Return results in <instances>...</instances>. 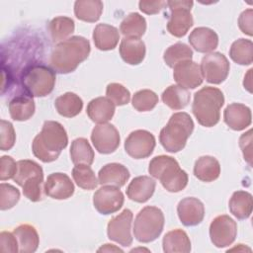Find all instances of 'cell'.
Instances as JSON below:
<instances>
[{"label": "cell", "mask_w": 253, "mask_h": 253, "mask_svg": "<svg viewBox=\"0 0 253 253\" xmlns=\"http://www.w3.org/2000/svg\"><path fill=\"white\" fill-rule=\"evenodd\" d=\"M158 103V96L149 89H142L134 93L131 104L138 112H148L155 108Z\"/></svg>", "instance_id": "ab89813d"}, {"label": "cell", "mask_w": 253, "mask_h": 253, "mask_svg": "<svg viewBox=\"0 0 253 253\" xmlns=\"http://www.w3.org/2000/svg\"><path fill=\"white\" fill-rule=\"evenodd\" d=\"M230 58L240 65H249L253 61V43L250 40L239 39L232 42L229 49Z\"/></svg>", "instance_id": "8d00e7d4"}, {"label": "cell", "mask_w": 253, "mask_h": 253, "mask_svg": "<svg viewBox=\"0 0 253 253\" xmlns=\"http://www.w3.org/2000/svg\"><path fill=\"white\" fill-rule=\"evenodd\" d=\"M220 164L216 158L210 155L199 157L194 165V175L203 182H212L219 177Z\"/></svg>", "instance_id": "484cf974"}, {"label": "cell", "mask_w": 253, "mask_h": 253, "mask_svg": "<svg viewBox=\"0 0 253 253\" xmlns=\"http://www.w3.org/2000/svg\"><path fill=\"white\" fill-rule=\"evenodd\" d=\"M74 21L65 16H58L53 18L48 25V31L53 42H63L68 39L74 32Z\"/></svg>", "instance_id": "d590c367"}, {"label": "cell", "mask_w": 253, "mask_h": 253, "mask_svg": "<svg viewBox=\"0 0 253 253\" xmlns=\"http://www.w3.org/2000/svg\"><path fill=\"white\" fill-rule=\"evenodd\" d=\"M16 141V133L13 125L5 120H1L0 126V149L10 150Z\"/></svg>", "instance_id": "7bdbcfd3"}, {"label": "cell", "mask_w": 253, "mask_h": 253, "mask_svg": "<svg viewBox=\"0 0 253 253\" xmlns=\"http://www.w3.org/2000/svg\"><path fill=\"white\" fill-rule=\"evenodd\" d=\"M146 31V21L138 13L128 14L120 25V32L125 38H137L139 39Z\"/></svg>", "instance_id": "e575fe53"}, {"label": "cell", "mask_w": 253, "mask_h": 253, "mask_svg": "<svg viewBox=\"0 0 253 253\" xmlns=\"http://www.w3.org/2000/svg\"><path fill=\"white\" fill-rule=\"evenodd\" d=\"M20 200L19 190L11 184L1 183L0 185V209L6 211L12 209Z\"/></svg>", "instance_id": "60d3db41"}, {"label": "cell", "mask_w": 253, "mask_h": 253, "mask_svg": "<svg viewBox=\"0 0 253 253\" xmlns=\"http://www.w3.org/2000/svg\"><path fill=\"white\" fill-rule=\"evenodd\" d=\"M237 235V224L227 214H221L212 219L210 225V237L217 248L231 245Z\"/></svg>", "instance_id": "8fae6325"}, {"label": "cell", "mask_w": 253, "mask_h": 253, "mask_svg": "<svg viewBox=\"0 0 253 253\" xmlns=\"http://www.w3.org/2000/svg\"><path fill=\"white\" fill-rule=\"evenodd\" d=\"M106 95L115 106L126 105L130 100L129 91L120 83H110L106 88Z\"/></svg>", "instance_id": "b9f144b4"}, {"label": "cell", "mask_w": 253, "mask_h": 253, "mask_svg": "<svg viewBox=\"0 0 253 253\" xmlns=\"http://www.w3.org/2000/svg\"><path fill=\"white\" fill-rule=\"evenodd\" d=\"M148 172L171 193L182 191L188 184V174L180 168L179 163L172 156H155L149 162Z\"/></svg>", "instance_id": "277c9868"}, {"label": "cell", "mask_w": 253, "mask_h": 253, "mask_svg": "<svg viewBox=\"0 0 253 253\" xmlns=\"http://www.w3.org/2000/svg\"><path fill=\"white\" fill-rule=\"evenodd\" d=\"M20 82L31 97H44L54 88L55 72L44 64H32L22 71Z\"/></svg>", "instance_id": "8992f818"}, {"label": "cell", "mask_w": 253, "mask_h": 253, "mask_svg": "<svg viewBox=\"0 0 253 253\" xmlns=\"http://www.w3.org/2000/svg\"><path fill=\"white\" fill-rule=\"evenodd\" d=\"M0 250L2 252L16 253L19 251V245L14 233L2 231L0 233Z\"/></svg>", "instance_id": "f6af8a7d"}, {"label": "cell", "mask_w": 253, "mask_h": 253, "mask_svg": "<svg viewBox=\"0 0 253 253\" xmlns=\"http://www.w3.org/2000/svg\"><path fill=\"white\" fill-rule=\"evenodd\" d=\"M101 251H120V252H123V250L119 247H116L115 245L113 244H105L104 246H102L101 248L98 249V252H101Z\"/></svg>", "instance_id": "f907efd6"}, {"label": "cell", "mask_w": 253, "mask_h": 253, "mask_svg": "<svg viewBox=\"0 0 253 253\" xmlns=\"http://www.w3.org/2000/svg\"><path fill=\"white\" fill-rule=\"evenodd\" d=\"M103 7V2L99 0H77L74 3V14L81 21L94 23L100 19Z\"/></svg>", "instance_id": "4dcf8cb0"}, {"label": "cell", "mask_w": 253, "mask_h": 253, "mask_svg": "<svg viewBox=\"0 0 253 253\" xmlns=\"http://www.w3.org/2000/svg\"><path fill=\"white\" fill-rule=\"evenodd\" d=\"M133 214L130 210L126 209L118 215L111 218L107 225V234L109 239L119 243L122 246H129L132 243L131 221Z\"/></svg>", "instance_id": "4fadbf2b"}, {"label": "cell", "mask_w": 253, "mask_h": 253, "mask_svg": "<svg viewBox=\"0 0 253 253\" xmlns=\"http://www.w3.org/2000/svg\"><path fill=\"white\" fill-rule=\"evenodd\" d=\"M167 3L165 1H139V10L147 15H154L159 13Z\"/></svg>", "instance_id": "c3c4849f"}, {"label": "cell", "mask_w": 253, "mask_h": 253, "mask_svg": "<svg viewBox=\"0 0 253 253\" xmlns=\"http://www.w3.org/2000/svg\"><path fill=\"white\" fill-rule=\"evenodd\" d=\"M93 41L100 50L114 49L120 41L119 30L108 24H98L93 31Z\"/></svg>", "instance_id": "d4e9b609"}, {"label": "cell", "mask_w": 253, "mask_h": 253, "mask_svg": "<svg viewBox=\"0 0 253 253\" xmlns=\"http://www.w3.org/2000/svg\"><path fill=\"white\" fill-rule=\"evenodd\" d=\"M201 71L203 78L209 83L220 84L228 76L230 65L229 61L221 52H210L202 58Z\"/></svg>", "instance_id": "30bf717a"}, {"label": "cell", "mask_w": 253, "mask_h": 253, "mask_svg": "<svg viewBox=\"0 0 253 253\" xmlns=\"http://www.w3.org/2000/svg\"><path fill=\"white\" fill-rule=\"evenodd\" d=\"M239 146L242 150L244 160L247 161V163L251 166V159H252V154H251V149H252V129H249L245 133L241 134L239 138Z\"/></svg>", "instance_id": "bcb514c9"}, {"label": "cell", "mask_w": 253, "mask_h": 253, "mask_svg": "<svg viewBox=\"0 0 253 253\" xmlns=\"http://www.w3.org/2000/svg\"><path fill=\"white\" fill-rule=\"evenodd\" d=\"M228 208L230 212L238 219H246L252 213V195L246 191H235L229 199Z\"/></svg>", "instance_id": "f546056e"}, {"label": "cell", "mask_w": 253, "mask_h": 253, "mask_svg": "<svg viewBox=\"0 0 253 253\" xmlns=\"http://www.w3.org/2000/svg\"><path fill=\"white\" fill-rule=\"evenodd\" d=\"M252 23H253V10L247 9L243 11L238 18V26L241 32L251 37L253 35Z\"/></svg>", "instance_id": "7dc6e473"}, {"label": "cell", "mask_w": 253, "mask_h": 253, "mask_svg": "<svg viewBox=\"0 0 253 253\" xmlns=\"http://www.w3.org/2000/svg\"><path fill=\"white\" fill-rule=\"evenodd\" d=\"M125 197L120 188L104 185L93 196V205L101 214H111L118 211L124 205Z\"/></svg>", "instance_id": "5bb4252c"}, {"label": "cell", "mask_w": 253, "mask_h": 253, "mask_svg": "<svg viewBox=\"0 0 253 253\" xmlns=\"http://www.w3.org/2000/svg\"><path fill=\"white\" fill-rule=\"evenodd\" d=\"M74 184L65 173H51L47 176L43 186L44 194L55 200H65L74 193Z\"/></svg>", "instance_id": "e0dca14e"}, {"label": "cell", "mask_w": 253, "mask_h": 253, "mask_svg": "<svg viewBox=\"0 0 253 253\" xmlns=\"http://www.w3.org/2000/svg\"><path fill=\"white\" fill-rule=\"evenodd\" d=\"M72 177L76 185L83 190H94L99 184V181L90 165H75L72 169Z\"/></svg>", "instance_id": "f35d334b"}, {"label": "cell", "mask_w": 253, "mask_h": 253, "mask_svg": "<svg viewBox=\"0 0 253 253\" xmlns=\"http://www.w3.org/2000/svg\"><path fill=\"white\" fill-rule=\"evenodd\" d=\"M156 182L149 176H137L131 180L126 188V196L136 203H145L153 195Z\"/></svg>", "instance_id": "44dd1931"}, {"label": "cell", "mask_w": 253, "mask_h": 253, "mask_svg": "<svg viewBox=\"0 0 253 253\" xmlns=\"http://www.w3.org/2000/svg\"><path fill=\"white\" fill-rule=\"evenodd\" d=\"M154 135L145 129L131 131L125 141L126 152L134 159H143L153 152L155 148Z\"/></svg>", "instance_id": "7c38bea8"}, {"label": "cell", "mask_w": 253, "mask_h": 253, "mask_svg": "<svg viewBox=\"0 0 253 253\" xmlns=\"http://www.w3.org/2000/svg\"><path fill=\"white\" fill-rule=\"evenodd\" d=\"M167 6L170 9V16L167 22L168 32L176 37H184L190 28L194 25L191 9L193 7V1H167Z\"/></svg>", "instance_id": "9c48e42d"}, {"label": "cell", "mask_w": 253, "mask_h": 253, "mask_svg": "<svg viewBox=\"0 0 253 253\" xmlns=\"http://www.w3.org/2000/svg\"><path fill=\"white\" fill-rule=\"evenodd\" d=\"M17 164L18 168L13 180L22 187L26 198L32 202H40L42 199V168L37 162L29 159L19 160Z\"/></svg>", "instance_id": "52a82bcc"}, {"label": "cell", "mask_w": 253, "mask_h": 253, "mask_svg": "<svg viewBox=\"0 0 253 253\" xmlns=\"http://www.w3.org/2000/svg\"><path fill=\"white\" fill-rule=\"evenodd\" d=\"M54 106L60 116L73 118L82 111L83 101L75 93L66 92L55 99Z\"/></svg>", "instance_id": "1f68e13d"}, {"label": "cell", "mask_w": 253, "mask_h": 253, "mask_svg": "<svg viewBox=\"0 0 253 253\" xmlns=\"http://www.w3.org/2000/svg\"><path fill=\"white\" fill-rule=\"evenodd\" d=\"M18 164L16 161L8 155L1 157V170H0V180L5 181L13 179L17 172Z\"/></svg>", "instance_id": "ee69618b"}, {"label": "cell", "mask_w": 253, "mask_h": 253, "mask_svg": "<svg viewBox=\"0 0 253 253\" xmlns=\"http://www.w3.org/2000/svg\"><path fill=\"white\" fill-rule=\"evenodd\" d=\"M162 101L172 110L184 109L190 103V93L179 85H170L162 93Z\"/></svg>", "instance_id": "d6a6232c"}, {"label": "cell", "mask_w": 253, "mask_h": 253, "mask_svg": "<svg viewBox=\"0 0 253 253\" xmlns=\"http://www.w3.org/2000/svg\"><path fill=\"white\" fill-rule=\"evenodd\" d=\"M70 157L75 165H91L94 161L95 154L89 141L84 137H78L71 142Z\"/></svg>", "instance_id": "836d02e7"}, {"label": "cell", "mask_w": 253, "mask_h": 253, "mask_svg": "<svg viewBox=\"0 0 253 253\" xmlns=\"http://www.w3.org/2000/svg\"><path fill=\"white\" fill-rule=\"evenodd\" d=\"M91 47L87 39L73 36L58 42L53 48L49 63L51 68L60 74L73 72L89 56Z\"/></svg>", "instance_id": "6da1fadb"}, {"label": "cell", "mask_w": 253, "mask_h": 253, "mask_svg": "<svg viewBox=\"0 0 253 253\" xmlns=\"http://www.w3.org/2000/svg\"><path fill=\"white\" fill-rule=\"evenodd\" d=\"M251 71H252V69L248 70V73L245 75L244 81H243L244 88H246L250 93L252 92V89H251Z\"/></svg>", "instance_id": "681fc988"}, {"label": "cell", "mask_w": 253, "mask_h": 253, "mask_svg": "<svg viewBox=\"0 0 253 253\" xmlns=\"http://www.w3.org/2000/svg\"><path fill=\"white\" fill-rule=\"evenodd\" d=\"M35 110V102L30 95L16 96L9 103V113L14 121L24 122L31 119Z\"/></svg>", "instance_id": "f1b7e54d"}, {"label": "cell", "mask_w": 253, "mask_h": 253, "mask_svg": "<svg viewBox=\"0 0 253 253\" xmlns=\"http://www.w3.org/2000/svg\"><path fill=\"white\" fill-rule=\"evenodd\" d=\"M116 106L107 97H98L91 100L86 109V113L92 122L104 124L112 120Z\"/></svg>", "instance_id": "603a6c76"}, {"label": "cell", "mask_w": 253, "mask_h": 253, "mask_svg": "<svg viewBox=\"0 0 253 253\" xmlns=\"http://www.w3.org/2000/svg\"><path fill=\"white\" fill-rule=\"evenodd\" d=\"M67 143L68 136L63 126L55 121H45L33 140L32 150L37 158L48 163L58 158Z\"/></svg>", "instance_id": "7a4b0ae2"}, {"label": "cell", "mask_w": 253, "mask_h": 253, "mask_svg": "<svg viewBox=\"0 0 253 253\" xmlns=\"http://www.w3.org/2000/svg\"><path fill=\"white\" fill-rule=\"evenodd\" d=\"M224 123L233 130H242L251 125L252 115L249 107L240 104H229L223 112Z\"/></svg>", "instance_id": "d6986e66"}, {"label": "cell", "mask_w": 253, "mask_h": 253, "mask_svg": "<svg viewBox=\"0 0 253 253\" xmlns=\"http://www.w3.org/2000/svg\"><path fill=\"white\" fill-rule=\"evenodd\" d=\"M194 130V122L189 114L178 112L173 114L167 125L160 130L159 141L168 152L182 150Z\"/></svg>", "instance_id": "5b68a950"}, {"label": "cell", "mask_w": 253, "mask_h": 253, "mask_svg": "<svg viewBox=\"0 0 253 253\" xmlns=\"http://www.w3.org/2000/svg\"><path fill=\"white\" fill-rule=\"evenodd\" d=\"M177 213L182 224L185 226H195L204 219L205 206L197 198H184L177 206Z\"/></svg>", "instance_id": "ac0fdd59"}, {"label": "cell", "mask_w": 253, "mask_h": 253, "mask_svg": "<svg viewBox=\"0 0 253 253\" xmlns=\"http://www.w3.org/2000/svg\"><path fill=\"white\" fill-rule=\"evenodd\" d=\"M19 245V252L33 253L40 244V237L37 229L31 224H21L17 226L14 231Z\"/></svg>", "instance_id": "4316f807"}, {"label": "cell", "mask_w": 253, "mask_h": 253, "mask_svg": "<svg viewBox=\"0 0 253 253\" xmlns=\"http://www.w3.org/2000/svg\"><path fill=\"white\" fill-rule=\"evenodd\" d=\"M223 104L224 96L221 90L206 86L195 93L192 111L201 126L211 127L219 122Z\"/></svg>", "instance_id": "3957f363"}, {"label": "cell", "mask_w": 253, "mask_h": 253, "mask_svg": "<svg viewBox=\"0 0 253 253\" xmlns=\"http://www.w3.org/2000/svg\"><path fill=\"white\" fill-rule=\"evenodd\" d=\"M173 69L174 80L185 89H195L203 83L201 67L192 60L178 63Z\"/></svg>", "instance_id": "2e32d148"}, {"label": "cell", "mask_w": 253, "mask_h": 253, "mask_svg": "<svg viewBox=\"0 0 253 253\" xmlns=\"http://www.w3.org/2000/svg\"><path fill=\"white\" fill-rule=\"evenodd\" d=\"M163 211L152 206H146L137 213L133 223V235L141 243H149L157 239L164 227Z\"/></svg>", "instance_id": "ba28073f"}, {"label": "cell", "mask_w": 253, "mask_h": 253, "mask_svg": "<svg viewBox=\"0 0 253 253\" xmlns=\"http://www.w3.org/2000/svg\"><path fill=\"white\" fill-rule=\"evenodd\" d=\"M193 50L192 48L184 42H176L170 45L163 54V59L165 63L173 68L178 63L192 60Z\"/></svg>", "instance_id": "74e56055"}, {"label": "cell", "mask_w": 253, "mask_h": 253, "mask_svg": "<svg viewBox=\"0 0 253 253\" xmlns=\"http://www.w3.org/2000/svg\"><path fill=\"white\" fill-rule=\"evenodd\" d=\"M128 169L120 163H108L104 165L98 173L99 184L109 185L121 188L123 187L129 178Z\"/></svg>", "instance_id": "7402d4cb"}, {"label": "cell", "mask_w": 253, "mask_h": 253, "mask_svg": "<svg viewBox=\"0 0 253 253\" xmlns=\"http://www.w3.org/2000/svg\"><path fill=\"white\" fill-rule=\"evenodd\" d=\"M119 49L123 60L130 65L141 63L145 56V44L137 38H124Z\"/></svg>", "instance_id": "cb8c5ba5"}, {"label": "cell", "mask_w": 253, "mask_h": 253, "mask_svg": "<svg viewBox=\"0 0 253 253\" xmlns=\"http://www.w3.org/2000/svg\"><path fill=\"white\" fill-rule=\"evenodd\" d=\"M91 140L95 149L102 154H109L117 150L121 137L116 126L109 123L98 124L92 130Z\"/></svg>", "instance_id": "9a60e30c"}, {"label": "cell", "mask_w": 253, "mask_h": 253, "mask_svg": "<svg viewBox=\"0 0 253 253\" xmlns=\"http://www.w3.org/2000/svg\"><path fill=\"white\" fill-rule=\"evenodd\" d=\"M189 42L198 52H212L218 45L217 34L207 27H198L194 29L189 36Z\"/></svg>", "instance_id": "ffe728a7"}, {"label": "cell", "mask_w": 253, "mask_h": 253, "mask_svg": "<svg viewBox=\"0 0 253 253\" xmlns=\"http://www.w3.org/2000/svg\"><path fill=\"white\" fill-rule=\"evenodd\" d=\"M162 246L166 253H188L191 251V240L184 230L177 228L164 235Z\"/></svg>", "instance_id": "83f0119b"}]
</instances>
